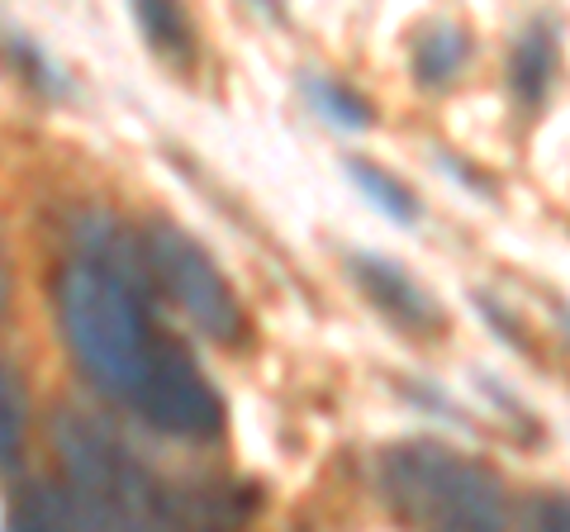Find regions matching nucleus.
Instances as JSON below:
<instances>
[{"label": "nucleus", "mask_w": 570, "mask_h": 532, "mask_svg": "<svg viewBox=\"0 0 570 532\" xmlns=\"http://www.w3.org/2000/svg\"><path fill=\"white\" fill-rule=\"evenodd\" d=\"M58 318L81 376L100 395L119 400L129 414L148 395L157 371L171 362V352L181 347L157 328L148 299H142V286L100 272V266L81 257L67 262L58 276Z\"/></svg>", "instance_id": "nucleus-1"}, {"label": "nucleus", "mask_w": 570, "mask_h": 532, "mask_svg": "<svg viewBox=\"0 0 570 532\" xmlns=\"http://www.w3.org/2000/svg\"><path fill=\"white\" fill-rule=\"evenodd\" d=\"M376 494L404 532H509L504 475L442 437H400L381 447Z\"/></svg>", "instance_id": "nucleus-2"}, {"label": "nucleus", "mask_w": 570, "mask_h": 532, "mask_svg": "<svg viewBox=\"0 0 570 532\" xmlns=\"http://www.w3.org/2000/svg\"><path fill=\"white\" fill-rule=\"evenodd\" d=\"M52 442L77 532H171V490L100 418L67 410L52 423Z\"/></svg>", "instance_id": "nucleus-3"}, {"label": "nucleus", "mask_w": 570, "mask_h": 532, "mask_svg": "<svg viewBox=\"0 0 570 532\" xmlns=\"http://www.w3.org/2000/svg\"><path fill=\"white\" fill-rule=\"evenodd\" d=\"M138 247H142L148 280L163 286V295L205 338L224 343V347H238L247 338V309L234 290V280L219 272V262H214L181 224L148 219L138 234Z\"/></svg>", "instance_id": "nucleus-4"}, {"label": "nucleus", "mask_w": 570, "mask_h": 532, "mask_svg": "<svg viewBox=\"0 0 570 532\" xmlns=\"http://www.w3.org/2000/svg\"><path fill=\"white\" fill-rule=\"evenodd\" d=\"M347 272H352V280L362 286V295L371 299V305H376L400 333H409V338H438V333L448 328L442 299L428 295L400 262L376 257V253H352Z\"/></svg>", "instance_id": "nucleus-5"}, {"label": "nucleus", "mask_w": 570, "mask_h": 532, "mask_svg": "<svg viewBox=\"0 0 570 532\" xmlns=\"http://www.w3.org/2000/svg\"><path fill=\"white\" fill-rule=\"evenodd\" d=\"M471 58V29L456 20H428L414 33V48H409V67H414L419 86H452V77L466 67Z\"/></svg>", "instance_id": "nucleus-6"}, {"label": "nucleus", "mask_w": 570, "mask_h": 532, "mask_svg": "<svg viewBox=\"0 0 570 532\" xmlns=\"http://www.w3.org/2000/svg\"><path fill=\"white\" fill-rule=\"evenodd\" d=\"M551 72H557V33L547 24H532L509 52V91L523 105H538L551 86Z\"/></svg>", "instance_id": "nucleus-7"}, {"label": "nucleus", "mask_w": 570, "mask_h": 532, "mask_svg": "<svg viewBox=\"0 0 570 532\" xmlns=\"http://www.w3.org/2000/svg\"><path fill=\"white\" fill-rule=\"evenodd\" d=\"M347 181L362 190L385 219H395V224H404V228L419 224V215H423V209H419V195L409 190L395 171L366 162V157H347Z\"/></svg>", "instance_id": "nucleus-8"}, {"label": "nucleus", "mask_w": 570, "mask_h": 532, "mask_svg": "<svg viewBox=\"0 0 570 532\" xmlns=\"http://www.w3.org/2000/svg\"><path fill=\"white\" fill-rule=\"evenodd\" d=\"M10 532H77L67 490L52 485V481H29L20 494H14Z\"/></svg>", "instance_id": "nucleus-9"}, {"label": "nucleus", "mask_w": 570, "mask_h": 532, "mask_svg": "<svg viewBox=\"0 0 570 532\" xmlns=\"http://www.w3.org/2000/svg\"><path fill=\"white\" fill-rule=\"evenodd\" d=\"M305 96L318 115H324L328 124H337V129H371L376 124V110H371L366 96H356L347 81H337L328 72H309L305 77Z\"/></svg>", "instance_id": "nucleus-10"}, {"label": "nucleus", "mask_w": 570, "mask_h": 532, "mask_svg": "<svg viewBox=\"0 0 570 532\" xmlns=\"http://www.w3.org/2000/svg\"><path fill=\"white\" fill-rule=\"evenodd\" d=\"M24 428H29V400L20 371L0 362V475L20 466L24 456Z\"/></svg>", "instance_id": "nucleus-11"}, {"label": "nucleus", "mask_w": 570, "mask_h": 532, "mask_svg": "<svg viewBox=\"0 0 570 532\" xmlns=\"http://www.w3.org/2000/svg\"><path fill=\"white\" fill-rule=\"evenodd\" d=\"M519 532H570V490H538L523 504Z\"/></svg>", "instance_id": "nucleus-12"}, {"label": "nucleus", "mask_w": 570, "mask_h": 532, "mask_svg": "<svg viewBox=\"0 0 570 532\" xmlns=\"http://www.w3.org/2000/svg\"><path fill=\"white\" fill-rule=\"evenodd\" d=\"M138 24L153 33L157 48L186 43V14H181V10H171V6H138Z\"/></svg>", "instance_id": "nucleus-13"}, {"label": "nucleus", "mask_w": 570, "mask_h": 532, "mask_svg": "<svg viewBox=\"0 0 570 532\" xmlns=\"http://www.w3.org/2000/svg\"><path fill=\"white\" fill-rule=\"evenodd\" d=\"M0 309H6V262H0Z\"/></svg>", "instance_id": "nucleus-14"}]
</instances>
